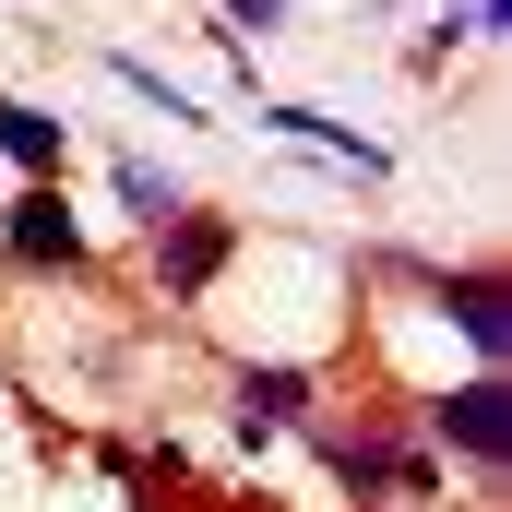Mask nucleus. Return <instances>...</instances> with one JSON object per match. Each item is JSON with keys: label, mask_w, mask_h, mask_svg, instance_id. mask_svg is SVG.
I'll use <instances>...</instances> for the list:
<instances>
[{"label": "nucleus", "mask_w": 512, "mask_h": 512, "mask_svg": "<svg viewBox=\"0 0 512 512\" xmlns=\"http://www.w3.org/2000/svg\"><path fill=\"white\" fill-rule=\"evenodd\" d=\"M227 262H239V227H227L215 203H167V215L143 227V274H155L167 298H203Z\"/></svg>", "instance_id": "nucleus-1"}, {"label": "nucleus", "mask_w": 512, "mask_h": 512, "mask_svg": "<svg viewBox=\"0 0 512 512\" xmlns=\"http://www.w3.org/2000/svg\"><path fill=\"white\" fill-rule=\"evenodd\" d=\"M0 239H12V262H36V274H84L96 262V239H84V215H72L60 179H24V203L0 215Z\"/></svg>", "instance_id": "nucleus-2"}, {"label": "nucleus", "mask_w": 512, "mask_h": 512, "mask_svg": "<svg viewBox=\"0 0 512 512\" xmlns=\"http://www.w3.org/2000/svg\"><path fill=\"white\" fill-rule=\"evenodd\" d=\"M429 429H441L465 465H501V453H512V393H501V370H489V382H465V393H441V405H429Z\"/></svg>", "instance_id": "nucleus-3"}, {"label": "nucleus", "mask_w": 512, "mask_h": 512, "mask_svg": "<svg viewBox=\"0 0 512 512\" xmlns=\"http://www.w3.org/2000/svg\"><path fill=\"white\" fill-rule=\"evenodd\" d=\"M441 310L465 322V346L501 370V346H512V298H501V274H441Z\"/></svg>", "instance_id": "nucleus-4"}, {"label": "nucleus", "mask_w": 512, "mask_h": 512, "mask_svg": "<svg viewBox=\"0 0 512 512\" xmlns=\"http://www.w3.org/2000/svg\"><path fill=\"white\" fill-rule=\"evenodd\" d=\"M310 370H251V382H239V441H274V429H298V417H310Z\"/></svg>", "instance_id": "nucleus-5"}, {"label": "nucleus", "mask_w": 512, "mask_h": 512, "mask_svg": "<svg viewBox=\"0 0 512 512\" xmlns=\"http://www.w3.org/2000/svg\"><path fill=\"white\" fill-rule=\"evenodd\" d=\"M0 155H12L24 179H60V167H72V131L48 120V108H24V96H0Z\"/></svg>", "instance_id": "nucleus-6"}, {"label": "nucleus", "mask_w": 512, "mask_h": 512, "mask_svg": "<svg viewBox=\"0 0 512 512\" xmlns=\"http://www.w3.org/2000/svg\"><path fill=\"white\" fill-rule=\"evenodd\" d=\"M120 203H131V215H143V227H155V215H167V203H179V191H167V179H155V167H120Z\"/></svg>", "instance_id": "nucleus-7"}]
</instances>
